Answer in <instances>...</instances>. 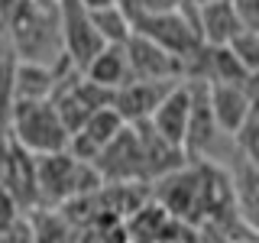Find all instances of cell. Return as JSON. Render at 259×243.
Here are the masks:
<instances>
[{
    "label": "cell",
    "mask_w": 259,
    "mask_h": 243,
    "mask_svg": "<svg viewBox=\"0 0 259 243\" xmlns=\"http://www.w3.org/2000/svg\"><path fill=\"white\" fill-rule=\"evenodd\" d=\"M7 36H10V52L20 62L36 65H62L65 43H62V23L55 4L42 0H20L7 20Z\"/></svg>",
    "instance_id": "6da1fadb"
},
{
    "label": "cell",
    "mask_w": 259,
    "mask_h": 243,
    "mask_svg": "<svg viewBox=\"0 0 259 243\" xmlns=\"http://www.w3.org/2000/svg\"><path fill=\"white\" fill-rule=\"evenodd\" d=\"M36 182H39V208H65L81 194H94L104 188V178L94 162H81L71 152L36 159Z\"/></svg>",
    "instance_id": "7a4b0ae2"
},
{
    "label": "cell",
    "mask_w": 259,
    "mask_h": 243,
    "mask_svg": "<svg viewBox=\"0 0 259 243\" xmlns=\"http://www.w3.org/2000/svg\"><path fill=\"white\" fill-rule=\"evenodd\" d=\"M10 136L32 152L36 159L55 156V152H68L71 146V130L65 127L55 101H23L16 104L13 120H10Z\"/></svg>",
    "instance_id": "3957f363"
},
{
    "label": "cell",
    "mask_w": 259,
    "mask_h": 243,
    "mask_svg": "<svg viewBox=\"0 0 259 243\" xmlns=\"http://www.w3.org/2000/svg\"><path fill=\"white\" fill-rule=\"evenodd\" d=\"M133 20V36H143L149 39V43L162 46L165 52H172L175 59H182L188 65L194 55L204 49L198 36V26H194V16L191 10L185 7V10L178 13H159V16H130Z\"/></svg>",
    "instance_id": "277c9868"
},
{
    "label": "cell",
    "mask_w": 259,
    "mask_h": 243,
    "mask_svg": "<svg viewBox=\"0 0 259 243\" xmlns=\"http://www.w3.org/2000/svg\"><path fill=\"white\" fill-rule=\"evenodd\" d=\"M55 10H59V23H62L65 55L84 71L107 49V43L94 26V13L88 10L84 0H55Z\"/></svg>",
    "instance_id": "5b68a950"
},
{
    "label": "cell",
    "mask_w": 259,
    "mask_h": 243,
    "mask_svg": "<svg viewBox=\"0 0 259 243\" xmlns=\"http://www.w3.org/2000/svg\"><path fill=\"white\" fill-rule=\"evenodd\" d=\"M0 185L20 201V208H39V182H36V156L26 152L10 136V130H0Z\"/></svg>",
    "instance_id": "8992f818"
},
{
    "label": "cell",
    "mask_w": 259,
    "mask_h": 243,
    "mask_svg": "<svg viewBox=\"0 0 259 243\" xmlns=\"http://www.w3.org/2000/svg\"><path fill=\"white\" fill-rule=\"evenodd\" d=\"M94 169L101 172L104 185H149L146 178V159L136 127H126L107 149L97 156Z\"/></svg>",
    "instance_id": "52a82bcc"
},
{
    "label": "cell",
    "mask_w": 259,
    "mask_h": 243,
    "mask_svg": "<svg viewBox=\"0 0 259 243\" xmlns=\"http://www.w3.org/2000/svg\"><path fill=\"white\" fill-rule=\"evenodd\" d=\"M126 55H130L133 81H159V85L185 81V62L143 36H133L126 43Z\"/></svg>",
    "instance_id": "ba28073f"
},
{
    "label": "cell",
    "mask_w": 259,
    "mask_h": 243,
    "mask_svg": "<svg viewBox=\"0 0 259 243\" xmlns=\"http://www.w3.org/2000/svg\"><path fill=\"white\" fill-rule=\"evenodd\" d=\"M182 85V81H175ZM175 85H159V81H130L126 88H120L113 94V110L123 117L126 127H140L149 124L152 113L159 110V104L165 101V94L172 91Z\"/></svg>",
    "instance_id": "9c48e42d"
},
{
    "label": "cell",
    "mask_w": 259,
    "mask_h": 243,
    "mask_svg": "<svg viewBox=\"0 0 259 243\" xmlns=\"http://www.w3.org/2000/svg\"><path fill=\"white\" fill-rule=\"evenodd\" d=\"M210 107H214L221 133L230 136V140H237V133L256 113L249 85H210Z\"/></svg>",
    "instance_id": "30bf717a"
},
{
    "label": "cell",
    "mask_w": 259,
    "mask_h": 243,
    "mask_svg": "<svg viewBox=\"0 0 259 243\" xmlns=\"http://www.w3.org/2000/svg\"><path fill=\"white\" fill-rule=\"evenodd\" d=\"M123 130H126L123 117H120L113 107H104V110H97L94 117L78 130V133H71L68 152H71V156H78L81 162H97V156H101V152L107 149V146L117 140Z\"/></svg>",
    "instance_id": "8fae6325"
},
{
    "label": "cell",
    "mask_w": 259,
    "mask_h": 243,
    "mask_svg": "<svg viewBox=\"0 0 259 243\" xmlns=\"http://www.w3.org/2000/svg\"><path fill=\"white\" fill-rule=\"evenodd\" d=\"M188 10L194 16L201 43L207 49H227L243 32L240 16H237L230 0H217V4H204V7H188Z\"/></svg>",
    "instance_id": "7c38bea8"
},
{
    "label": "cell",
    "mask_w": 259,
    "mask_h": 243,
    "mask_svg": "<svg viewBox=\"0 0 259 243\" xmlns=\"http://www.w3.org/2000/svg\"><path fill=\"white\" fill-rule=\"evenodd\" d=\"M152 130L159 136H165L168 143L182 146L185 149V140H188V124H191V85L182 81L175 85L172 91L165 94V101L159 104V110L152 113Z\"/></svg>",
    "instance_id": "4fadbf2b"
},
{
    "label": "cell",
    "mask_w": 259,
    "mask_h": 243,
    "mask_svg": "<svg viewBox=\"0 0 259 243\" xmlns=\"http://www.w3.org/2000/svg\"><path fill=\"white\" fill-rule=\"evenodd\" d=\"M224 169L233 178L240 221L246 224V230L253 233V237H259V169L249 166V162L240 156V149L233 152V162H227Z\"/></svg>",
    "instance_id": "5bb4252c"
},
{
    "label": "cell",
    "mask_w": 259,
    "mask_h": 243,
    "mask_svg": "<svg viewBox=\"0 0 259 243\" xmlns=\"http://www.w3.org/2000/svg\"><path fill=\"white\" fill-rule=\"evenodd\" d=\"M68 62L71 59H65L62 65H36L16 59V101H52Z\"/></svg>",
    "instance_id": "9a60e30c"
},
{
    "label": "cell",
    "mask_w": 259,
    "mask_h": 243,
    "mask_svg": "<svg viewBox=\"0 0 259 243\" xmlns=\"http://www.w3.org/2000/svg\"><path fill=\"white\" fill-rule=\"evenodd\" d=\"M84 78L94 81L97 88L117 94L120 88H126L133 81V71H130V55H126V46H107L97 59L84 68Z\"/></svg>",
    "instance_id": "2e32d148"
},
{
    "label": "cell",
    "mask_w": 259,
    "mask_h": 243,
    "mask_svg": "<svg viewBox=\"0 0 259 243\" xmlns=\"http://www.w3.org/2000/svg\"><path fill=\"white\" fill-rule=\"evenodd\" d=\"M172 224H175V217L168 214V211L162 208L156 198H149L126 221L130 243H162V240L168 237V230H172Z\"/></svg>",
    "instance_id": "e0dca14e"
},
{
    "label": "cell",
    "mask_w": 259,
    "mask_h": 243,
    "mask_svg": "<svg viewBox=\"0 0 259 243\" xmlns=\"http://www.w3.org/2000/svg\"><path fill=\"white\" fill-rule=\"evenodd\" d=\"M26 217L36 243H78V227L59 208H36Z\"/></svg>",
    "instance_id": "ac0fdd59"
},
{
    "label": "cell",
    "mask_w": 259,
    "mask_h": 243,
    "mask_svg": "<svg viewBox=\"0 0 259 243\" xmlns=\"http://www.w3.org/2000/svg\"><path fill=\"white\" fill-rule=\"evenodd\" d=\"M94 13V26L101 32V39L107 46H126L133 39V20H130L126 7H104V10H91Z\"/></svg>",
    "instance_id": "d6986e66"
},
{
    "label": "cell",
    "mask_w": 259,
    "mask_h": 243,
    "mask_svg": "<svg viewBox=\"0 0 259 243\" xmlns=\"http://www.w3.org/2000/svg\"><path fill=\"white\" fill-rule=\"evenodd\" d=\"M78 243H130V233H126V221L120 217H97L88 227L78 230Z\"/></svg>",
    "instance_id": "ffe728a7"
},
{
    "label": "cell",
    "mask_w": 259,
    "mask_h": 243,
    "mask_svg": "<svg viewBox=\"0 0 259 243\" xmlns=\"http://www.w3.org/2000/svg\"><path fill=\"white\" fill-rule=\"evenodd\" d=\"M16 59L7 55L0 59V130L10 127L13 110H16Z\"/></svg>",
    "instance_id": "44dd1931"
},
{
    "label": "cell",
    "mask_w": 259,
    "mask_h": 243,
    "mask_svg": "<svg viewBox=\"0 0 259 243\" xmlns=\"http://www.w3.org/2000/svg\"><path fill=\"white\" fill-rule=\"evenodd\" d=\"M227 49L237 55V62L243 65V71H246L249 78L259 75V32H246V29H243Z\"/></svg>",
    "instance_id": "7402d4cb"
},
{
    "label": "cell",
    "mask_w": 259,
    "mask_h": 243,
    "mask_svg": "<svg viewBox=\"0 0 259 243\" xmlns=\"http://www.w3.org/2000/svg\"><path fill=\"white\" fill-rule=\"evenodd\" d=\"M130 16H159V13H178L188 7V0H123Z\"/></svg>",
    "instance_id": "603a6c76"
},
{
    "label": "cell",
    "mask_w": 259,
    "mask_h": 243,
    "mask_svg": "<svg viewBox=\"0 0 259 243\" xmlns=\"http://www.w3.org/2000/svg\"><path fill=\"white\" fill-rule=\"evenodd\" d=\"M237 149H240V156L246 159L249 166L259 169V113H253L249 124L237 133Z\"/></svg>",
    "instance_id": "cb8c5ba5"
},
{
    "label": "cell",
    "mask_w": 259,
    "mask_h": 243,
    "mask_svg": "<svg viewBox=\"0 0 259 243\" xmlns=\"http://www.w3.org/2000/svg\"><path fill=\"white\" fill-rule=\"evenodd\" d=\"M23 214H26V211L20 208V201L0 185V237H4L7 230H13V227L23 221Z\"/></svg>",
    "instance_id": "d4e9b609"
},
{
    "label": "cell",
    "mask_w": 259,
    "mask_h": 243,
    "mask_svg": "<svg viewBox=\"0 0 259 243\" xmlns=\"http://www.w3.org/2000/svg\"><path fill=\"white\" fill-rule=\"evenodd\" d=\"M246 32H259V0H230Z\"/></svg>",
    "instance_id": "484cf974"
},
{
    "label": "cell",
    "mask_w": 259,
    "mask_h": 243,
    "mask_svg": "<svg viewBox=\"0 0 259 243\" xmlns=\"http://www.w3.org/2000/svg\"><path fill=\"white\" fill-rule=\"evenodd\" d=\"M0 243H36V237H32V227H29V217L23 214V221L13 227V230H7L4 237H0Z\"/></svg>",
    "instance_id": "4316f807"
},
{
    "label": "cell",
    "mask_w": 259,
    "mask_h": 243,
    "mask_svg": "<svg viewBox=\"0 0 259 243\" xmlns=\"http://www.w3.org/2000/svg\"><path fill=\"white\" fill-rule=\"evenodd\" d=\"M7 55H13L10 52V36H7V26L0 23V59H7Z\"/></svg>",
    "instance_id": "83f0119b"
},
{
    "label": "cell",
    "mask_w": 259,
    "mask_h": 243,
    "mask_svg": "<svg viewBox=\"0 0 259 243\" xmlns=\"http://www.w3.org/2000/svg\"><path fill=\"white\" fill-rule=\"evenodd\" d=\"M84 4H88V10H104V7H117L123 0H84Z\"/></svg>",
    "instance_id": "f1b7e54d"
},
{
    "label": "cell",
    "mask_w": 259,
    "mask_h": 243,
    "mask_svg": "<svg viewBox=\"0 0 259 243\" xmlns=\"http://www.w3.org/2000/svg\"><path fill=\"white\" fill-rule=\"evenodd\" d=\"M237 243H259V237H243V240H237Z\"/></svg>",
    "instance_id": "f546056e"
},
{
    "label": "cell",
    "mask_w": 259,
    "mask_h": 243,
    "mask_svg": "<svg viewBox=\"0 0 259 243\" xmlns=\"http://www.w3.org/2000/svg\"><path fill=\"white\" fill-rule=\"evenodd\" d=\"M165 243H191V240H165Z\"/></svg>",
    "instance_id": "4dcf8cb0"
}]
</instances>
